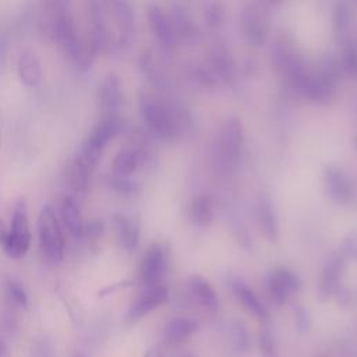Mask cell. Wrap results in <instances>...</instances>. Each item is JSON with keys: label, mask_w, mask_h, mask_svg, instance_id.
<instances>
[{"label": "cell", "mask_w": 357, "mask_h": 357, "mask_svg": "<svg viewBox=\"0 0 357 357\" xmlns=\"http://www.w3.org/2000/svg\"><path fill=\"white\" fill-rule=\"evenodd\" d=\"M300 284H301V282H300L298 276L284 268H279V269L273 271L271 273L269 282H268L269 293L278 304H284L287 301L290 293L300 289Z\"/></svg>", "instance_id": "cell-10"}, {"label": "cell", "mask_w": 357, "mask_h": 357, "mask_svg": "<svg viewBox=\"0 0 357 357\" xmlns=\"http://www.w3.org/2000/svg\"><path fill=\"white\" fill-rule=\"evenodd\" d=\"M259 220L266 238L275 241L278 238V226L272 206L268 201H262L259 204Z\"/></svg>", "instance_id": "cell-25"}, {"label": "cell", "mask_w": 357, "mask_h": 357, "mask_svg": "<svg viewBox=\"0 0 357 357\" xmlns=\"http://www.w3.org/2000/svg\"><path fill=\"white\" fill-rule=\"evenodd\" d=\"M75 357H84V356H79V354H78V356H75Z\"/></svg>", "instance_id": "cell-38"}, {"label": "cell", "mask_w": 357, "mask_h": 357, "mask_svg": "<svg viewBox=\"0 0 357 357\" xmlns=\"http://www.w3.org/2000/svg\"><path fill=\"white\" fill-rule=\"evenodd\" d=\"M0 357H11L10 350H8L7 344L1 340V337H0Z\"/></svg>", "instance_id": "cell-35"}, {"label": "cell", "mask_w": 357, "mask_h": 357, "mask_svg": "<svg viewBox=\"0 0 357 357\" xmlns=\"http://www.w3.org/2000/svg\"><path fill=\"white\" fill-rule=\"evenodd\" d=\"M17 75L20 81L28 88H35L40 84L42 63L33 50L26 49L20 54L17 61Z\"/></svg>", "instance_id": "cell-12"}, {"label": "cell", "mask_w": 357, "mask_h": 357, "mask_svg": "<svg viewBox=\"0 0 357 357\" xmlns=\"http://www.w3.org/2000/svg\"><path fill=\"white\" fill-rule=\"evenodd\" d=\"M197 329V324L188 318H174L165 328V337L169 342H181Z\"/></svg>", "instance_id": "cell-23"}, {"label": "cell", "mask_w": 357, "mask_h": 357, "mask_svg": "<svg viewBox=\"0 0 357 357\" xmlns=\"http://www.w3.org/2000/svg\"><path fill=\"white\" fill-rule=\"evenodd\" d=\"M109 21H113L117 29L119 43L128 40L134 32V11L128 0H99Z\"/></svg>", "instance_id": "cell-5"}, {"label": "cell", "mask_w": 357, "mask_h": 357, "mask_svg": "<svg viewBox=\"0 0 357 357\" xmlns=\"http://www.w3.org/2000/svg\"><path fill=\"white\" fill-rule=\"evenodd\" d=\"M343 269H344V257H342V255L332 258L326 264V266L322 272V278H321V283H319V289H318L322 298H326L328 296H331L335 291Z\"/></svg>", "instance_id": "cell-19"}, {"label": "cell", "mask_w": 357, "mask_h": 357, "mask_svg": "<svg viewBox=\"0 0 357 357\" xmlns=\"http://www.w3.org/2000/svg\"><path fill=\"white\" fill-rule=\"evenodd\" d=\"M190 291L195 301L205 308L215 310L218 307V297L213 287L201 276L190 278Z\"/></svg>", "instance_id": "cell-21"}, {"label": "cell", "mask_w": 357, "mask_h": 357, "mask_svg": "<svg viewBox=\"0 0 357 357\" xmlns=\"http://www.w3.org/2000/svg\"><path fill=\"white\" fill-rule=\"evenodd\" d=\"M243 146V128L241 123L231 117L226 120V123L220 128L219 134V149L222 156L229 160L234 162L237 160Z\"/></svg>", "instance_id": "cell-7"}, {"label": "cell", "mask_w": 357, "mask_h": 357, "mask_svg": "<svg viewBox=\"0 0 357 357\" xmlns=\"http://www.w3.org/2000/svg\"><path fill=\"white\" fill-rule=\"evenodd\" d=\"M109 185L124 195H130L134 194L137 191V184L134 181H131L128 177H123V176H113L109 178Z\"/></svg>", "instance_id": "cell-27"}, {"label": "cell", "mask_w": 357, "mask_h": 357, "mask_svg": "<svg viewBox=\"0 0 357 357\" xmlns=\"http://www.w3.org/2000/svg\"><path fill=\"white\" fill-rule=\"evenodd\" d=\"M144 159H145V151L141 145H132L128 148H123L114 156L112 170H113L114 176L128 177L139 167V165L142 163Z\"/></svg>", "instance_id": "cell-15"}, {"label": "cell", "mask_w": 357, "mask_h": 357, "mask_svg": "<svg viewBox=\"0 0 357 357\" xmlns=\"http://www.w3.org/2000/svg\"><path fill=\"white\" fill-rule=\"evenodd\" d=\"M139 112L146 127L159 138L169 139L177 132V120L172 110L151 96L139 98Z\"/></svg>", "instance_id": "cell-3"}, {"label": "cell", "mask_w": 357, "mask_h": 357, "mask_svg": "<svg viewBox=\"0 0 357 357\" xmlns=\"http://www.w3.org/2000/svg\"><path fill=\"white\" fill-rule=\"evenodd\" d=\"M68 11H71L70 0H42L40 24L43 33L49 36L54 22Z\"/></svg>", "instance_id": "cell-20"}, {"label": "cell", "mask_w": 357, "mask_h": 357, "mask_svg": "<svg viewBox=\"0 0 357 357\" xmlns=\"http://www.w3.org/2000/svg\"><path fill=\"white\" fill-rule=\"evenodd\" d=\"M93 167L84 159L81 153L74 156L66 167V183L74 192V197H84L88 192L91 172Z\"/></svg>", "instance_id": "cell-8"}, {"label": "cell", "mask_w": 357, "mask_h": 357, "mask_svg": "<svg viewBox=\"0 0 357 357\" xmlns=\"http://www.w3.org/2000/svg\"><path fill=\"white\" fill-rule=\"evenodd\" d=\"M7 229H6V225H4V222L0 219V244H3L4 243V240H6V237H7Z\"/></svg>", "instance_id": "cell-36"}, {"label": "cell", "mask_w": 357, "mask_h": 357, "mask_svg": "<svg viewBox=\"0 0 357 357\" xmlns=\"http://www.w3.org/2000/svg\"><path fill=\"white\" fill-rule=\"evenodd\" d=\"M342 257H357V238H354L353 236L347 240H344L343 243V251H342Z\"/></svg>", "instance_id": "cell-31"}, {"label": "cell", "mask_w": 357, "mask_h": 357, "mask_svg": "<svg viewBox=\"0 0 357 357\" xmlns=\"http://www.w3.org/2000/svg\"><path fill=\"white\" fill-rule=\"evenodd\" d=\"M145 357H163V356H160V353L156 350H148Z\"/></svg>", "instance_id": "cell-37"}, {"label": "cell", "mask_w": 357, "mask_h": 357, "mask_svg": "<svg viewBox=\"0 0 357 357\" xmlns=\"http://www.w3.org/2000/svg\"><path fill=\"white\" fill-rule=\"evenodd\" d=\"M234 332H236L234 342L237 343L238 349H244V347L247 346V333H245L244 328L241 326V324H236V326H234Z\"/></svg>", "instance_id": "cell-32"}, {"label": "cell", "mask_w": 357, "mask_h": 357, "mask_svg": "<svg viewBox=\"0 0 357 357\" xmlns=\"http://www.w3.org/2000/svg\"><path fill=\"white\" fill-rule=\"evenodd\" d=\"M121 130H123V121L116 113L105 114L103 119L93 126V128L85 137L81 148V155L91 165V167L95 169V166L102 158V153L106 145Z\"/></svg>", "instance_id": "cell-1"}, {"label": "cell", "mask_w": 357, "mask_h": 357, "mask_svg": "<svg viewBox=\"0 0 357 357\" xmlns=\"http://www.w3.org/2000/svg\"><path fill=\"white\" fill-rule=\"evenodd\" d=\"M98 102L105 114H114L123 105L121 82L116 74H107L99 84Z\"/></svg>", "instance_id": "cell-11"}, {"label": "cell", "mask_w": 357, "mask_h": 357, "mask_svg": "<svg viewBox=\"0 0 357 357\" xmlns=\"http://www.w3.org/2000/svg\"><path fill=\"white\" fill-rule=\"evenodd\" d=\"M190 216L199 227H208L213 220V199L209 195H198L190 206Z\"/></svg>", "instance_id": "cell-22"}, {"label": "cell", "mask_w": 357, "mask_h": 357, "mask_svg": "<svg viewBox=\"0 0 357 357\" xmlns=\"http://www.w3.org/2000/svg\"><path fill=\"white\" fill-rule=\"evenodd\" d=\"M167 297H169V293L165 286H162L159 283L148 286L132 303L130 312H128V318L131 321H137V319L142 318L149 311H152L158 305L163 304L167 300Z\"/></svg>", "instance_id": "cell-9"}, {"label": "cell", "mask_w": 357, "mask_h": 357, "mask_svg": "<svg viewBox=\"0 0 357 357\" xmlns=\"http://www.w3.org/2000/svg\"><path fill=\"white\" fill-rule=\"evenodd\" d=\"M6 287H7V296L17 307H20V308L28 307V294L21 282L11 278L7 280Z\"/></svg>", "instance_id": "cell-26"}, {"label": "cell", "mask_w": 357, "mask_h": 357, "mask_svg": "<svg viewBox=\"0 0 357 357\" xmlns=\"http://www.w3.org/2000/svg\"><path fill=\"white\" fill-rule=\"evenodd\" d=\"M29 245H31V231H29L28 215H26L24 202H20L14 208L11 226L3 243V248L10 258L20 259L28 252Z\"/></svg>", "instance_id": "cell-4"}, {"label": "cell", "mask_w": 357, "mask_h": 357, "mask_svg": "<svg viewBox=\"0 0 357 357\" xmlns=\"http://www.w3.org/2000/svg\"><path fill=\"white\" fill-rule=\"evenodd\" d=\"M61 219L67 230L74 237H82L84 236V220L79 204L74 195L64 197L61 202Z\"/></svg>", "instance_id": "cell-17"}, {"label": "cell", "mask_w": 357, "mask_h": 357, "mask_svg": "<svg viewBox=\"0 0 357 357\" xmlns=\"http://www.w3.org/2000/svg\"><path fill=\"white\" fill-rule=\"evenodd\" d=\"M243 28L250 43L259 46L266 39L268 22L261 10L257 7H248L243 14Z\"/></svg>", "instance_id": "cell-16"}, {"label": "cell", "mask_w": 357, "mask_h": 357, "mask_svg": "<svg viewBox=\"0 0 357 357\" xmlns=\"http://www.w3.org/2000/svg\"><path fill=\"white\" fill-rule=\"evenodd\" d=\"M32 357H54L52 343L46 339L36 340L32 347Z\"/></svg>", "instance_id": "cell-29"}, {"label": "cell", "mask_w": 357, "mask_h": 357, "mask_svg": "<svg viewBox=\"0 0 357 357\" xmlns=\"http://www.w3.org/2000/svg\"><path fill=\"white\" fill-rule=\"evenodd\" d=\"M167 268V252L160 244H153L142 258L139 266L141 280L151 286L158 284Z\"/></svg>", "instance_id": "cell-6"}, {"label": "cell", "mask_w": 357, "mask_h": 357, "mask_svg": "<svg viewBox=\"0 0 357 357\" xmlns=\"http://www.w3.org/2000/svg\"><path fill=\"white\" fill-rule=\"evenodd\" d=\"M296 325L300 331H308V326H310V321H308V315H307V311L301 307L297 308L296 311Z\"/></svg>", "instance_id": "cell-30"}, {"label": "cell", "mask_w": 357, "mask_h": 357, "mask_svg": "<svg viewBox=\"0 0 357 357\" xmlns=\"http://www.w3.org/2000/svg\"><path fill=\"white\" fill-rule=\"evenodd\" d=\"M148 22L153 36L165 47L173 46L176 42V31L170 18L156 6L149 7L148 10Z\"/></svg>", "instance_id": "cell-14"}, {"label": "cell", "mask_w": 357, "mask_h": 357, "mask_svg": "<svg viewBox=\"0 0 357 357\" xmlns=\"http://www.w3.org/2000/svg\"><path fill=\"white\" fill-rule=\"evenodd\" d=\"M261 347L265 354H272L273 353V340L268 332L261 333Z\"/></svg>", "instance_id": "cell-33"}, {"label": "cell", "mask_w": 357, "mask_h": 357, "mask_svg": "<svg viewBox=\"0 0 357 357\" xmlns=\"http://www.w3.org/2000/svg\"><path fill=\"white\" fill-rule=\"evenodd\" d=\"M113 225L117 233V238L121 244V247L127 251H134L138 245L139 240V227L138 225L127 218L126 215H114L113 218Z\"/></svg>", "instance_id": "cell-18"}, {"label": "cell", "mask_w": 357, "mask_h": 357, "mask_svg": "<svg viewBox=\"0 0 357 357\" xmlns=\"http://www.w3.org/2000/svg\"><path fill=\"white\" fill-rule=\"evenodd\" d=\"M325 185L332 199L339 204H347L354 197V188L347 176L339 169L329 167L325 173Z\"/></svg>", "instance_id": "cell-13"}, {"label": "cell", "mask_w": 357, "mask_h": 357, "mask_svg": "<svg viewBox=\"0 0 357 357\" xmlns=\"http://www.w3.org/2000/svg\"><path fill=\"white\" fill-rule=\"evenodd\" d=\"M103 233V223L99 219L89 220L84 225V236H86L91 241H96Z\"/></svg>", "instance_id": "cell-28"}, {"label": "cell", "mask_w": 357, "mask_h": 357, "mask_svg": "<svg viewBox=\"0 0 357 357\" xmlns=\"http://www.w3.org/2000/svg\"><path fill=\"white\" fill-rule=\"evenodd\" d=\"M346 66L347 70H350V73H357V57L354 54H349Z\"/></svg>", "instance_id": "cell-34"}, {"label": "cell", "mask_w": 357, "mask_h": 357, "mask_svg": "<svg viewBox=\"0 0 357 357\" xmlns=\"http://www.w3.org/2000/svg\"><path fill=\"white\" fill-rule=\"evenodd\" d=\"M38 237L43 254L53 262H61L66 241L56 212L50 205H45L38 216Z\"/></svg>", "instance_id": "cell-2"}, {"label": "cell", "mask_w": 357, "mask_h": 357, "mask_svg": "<svg viewBox=\"0 0 357 357\" xmlns=\"http://www.w3.org/2000/svg\"><path fill=\"white\" fill-rule=\"evenodd\" d=\"M238 298L243 304V307L252 315H255L259 319L268 318V310L261 304L258 297L254 294L252 290H250L245 286H238Z\"/></svg>", "instance_id": "cell-24"}]
</instances>
